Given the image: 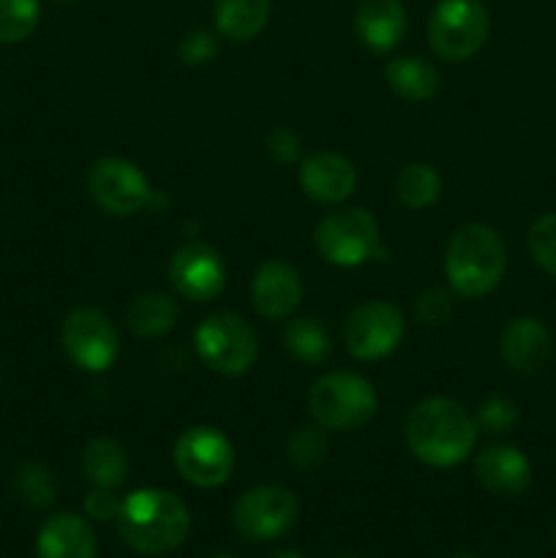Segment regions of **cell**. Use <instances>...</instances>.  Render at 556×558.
Wrapping results in <instances>:
<instances>
[{"label": "cell", "instance_id": "6da1fadb", "mask_svg": "<svg viewBox=\"0 0 556 558\" xmlns=\"http://www.w3.org/2000/svg\"><path fill=\"white\" fill-rule=\"evenodd\" d=\"M407 445L423 463L450 469L467 461L478 439L472 414L450 398H425L407 417Z\"/></svg>", "mask_w": 556, "mask_h": 558}, {"label": "cell", "instance_id": "d4e9b609", "mask_svg": "<svg viewBox=\"0 0 556 558\" xmlns=\"http://www.w3.org/2000/svg\"><path fill=\"white\" fill-rule=\"evenodd\" d=\"M396 194L412 210L431 207L442 194L439 172L431 163H407L396 178Z\"/></svg>", "mask_w": 556, "mask_h": 558}, {"label": "cell", "instance_id": "74e56055", "mask_svg": "<svg viewBox=\"0 0 556 558\" xmlns=\"http://www.w3.org/2000/svg\"><path fill=\"white\" fill-rule=\"evenodd\" d=\"M213 558H238V556H227V554H223V556H213Z\"/></svg>", "mask_w": 556, "mask_h": 558}, {"label": "cell", "instance_id": "603a6c76", "mask_svg": "<svg viewBox=\"0 0 556 558\" xmlns=\"http://www.w3.org/2000/svg\"><path fill=\"white\" fill-rule=\"evenodd\" d=\"M129 330L140 338H161L178 322V305L164 292H145L125 311Z\"/></svg>", "mask_w": 556, "mask_h": 558}, {"label": "cell", "instance_id": "5bb4252c", "mask_svg": "<svg viewBox=\"0 0 556 558\" xmlns=\"http://www.w3.org/2000/svg\"><path fill=\"white\" fill-rule=\"evenodd\" d=\"M251 300L256 314L265 319H289L303 303V278L292 265L281 259H267L251 281Z\"/></svg>", "mask_w": 556, "mask_h": 558}, {"label": "cell", "instance_id": "d590c367", "mask_svg": "<svg viewBox=\"0 0 556 558\" xmlns=\"http://www.w3.org/2000/svg\"><path fill=\"white\" fill-rule=\"evenodd\" d=\"M52 3H60V5H71V3H76V0H52Z\"/></svg>", "mask_w": 556, "mask_h": 558}, {"label": "cell", "instance_id": "7a4b0ae2", "mask_svg": "<svg viewBox=\"0 0 556 558\" xmlns=\"http://www.w3.org/2000/svg\"><path fill=\"white\" fill-rule=\"evenodd\" d=\"M118 532L129 548L145 556H161L180 548L189 537L191 515L183 499L169 490H134L120 501Z\"/></svg>", "mask_w": 556, "mask_h": 558}, {"label": "cell", "instance_id": "4dcf8cb0", "mask_svg": "<svg viewBox=\"0 0 556 558\" xmlns=\"http://www.w3.org/2000/svg\"><path fill=\"white\" fill-rule=\"evenodd\" d=\"M414 311H418V319L423 325H445L452 314V294L442 287L425 289L418 294Z\"/></svg>", "mask_w": 556, "mask_h": 558}, {"label": "cell", "instance_id": "2e32d148", "mask_svg": "<svg viewBox=\"0 0 556 558\" xmlns=\"http://www.w3.org/2000/svg\"><path fill=\"white\" fill-rule=\"evenodd\" d=\"M551 349H554V343H551L548 327L534 316H518L501 330V360L516 374H534V371L543 368L551 357Z\"/></svg>", "mask_w": 556, "mask_h": 558}, {"label": "cell", "instance_id": "f35d334b", "mask_svg": "<svg viewBox=\"0 0 556 558\" xmlns=\"http://www.w3.org/2000/svg\"><path fill=\"white\" fill-rule=\"evenodd\" d=\"M338 558H358V556H338Z\"/></svg>", "mask_w": 556, "mask_h": 558}, {"label": "cell", "instance_id": "8fae6325", "mask_svg": "<svg viewBox=\"0 0 556 558\" xmlns=\"http://www.w3.org/2000/svg\"><path fill=\"white\" fill-rule=\"evenodd\" d=\"M407 332L403 314L385 300H368L358 305L343 322V341L352 357L382 360L398 349Z\"/></svg>", "mask_w": 556, "mask_h": 558}, {"label": "cell", "instance_id": "836d02e7", "mask_svg": "<svg viewBox=\"0 0 556 558\" xmlns=\"http://www.w3.org/2000/svg\"><path fill=\"white\" fill-rule=\"evenodd\" d=\"M85 512L93 521H114L120 512V499L109 488H96L85 496Z\"/></svg>", "mask_w": 556, "mask_h": 558}, {"label": "cell", "instance_id": "8d00e7d4", "mask_svg": "<svg viewBox=\"0 0 556 558\" xmlns=\"http://www.w3.org/2000/svg\"><path fill=\"white\" fill-rule=\"evenodd\" d=\"M450 558H478V556H472V554H458V556H450Z\"/></svg>", "mask_w": 556, "mask_h": 558}, {"label": "cell", "instance_id": "cb8c5ba5", "mask_svg": "<svg viewBox=\"0 0 556 558\" xmlns=\"http://www.w3.org/2000/svg\"><path fill=\"white\" fill-rule=\"evenodd\" d=\"M283 343H287V352L305 365H325L333 354L330 332L319 319H311V316L289 322Z\"/></svg>", "mask_w": 556, "mask_h": 558}, {"label": "cell", "instance_id": "3957f363", "mask_svg": "<svg viewBox=\"0 0 556 558\" xmlns=\"http://www.w3.org/2000/svg\"><path fill=\"white\" fill-rule=\"evenodd\" d=\"M507 245L496 229L467 223L456 229L445 251V276L461 298H485L501 283Z\"/></svg>", "mask_w": 556, "mask_h": 558}, {"label": "cell", "instance_id": "30bf717a", "mask_svg": "<svg viewBox=\"0 0 556 558\" xmlns=\"http://www.w3.org/2000/svg\"><path fill=\"white\" fill-rule=\"evenodd\" d=\"M174 466L196 488H218L234 472V450L218 428L196 425L174 445Z\"/></svg>", "mask_w": 556, "mask_h": 558}, {"label": "cell", "instance_id": "e575fe53", "mask_svg": "<svg viewBox=\"0 0 556 558\" xmlns=\"http://www.w3.org/2000/svg\"><path fill=\"white\" fill-rule=\"evenodd\" d=\"M270 558H303L298 554V550H276V554H270Z\"/></svg>", "mask_w": 556, "mask_h": 558}, {"label": "cell", "instance_id": "d6a6232c", "mask_svg": "<svg viewBox=\"0 0 556 558\" xmlns=\"http://www.w3.org/2000/svg\"><path fill=\"white\" fill-rule=\"evenodd\" d=\"M267 153L276 163H292L298 161L300 156V140L294 131L289 129H273L270 136H267Z\"/></svg>", "mask_w": 556, "mask_h": 558}, {"label": "cell", "instance_id": "f1b7e54d", "mask_svg": "<svg viewBox=\"0 0 556 558\" xmlns=\"http://www.w3.org/2000/svg\"><path fill=\"white\" fill-rule=\"evenodd\" d=\"M527 245L532 259L551 276H556V213H548L532 223Z\"/></svg>", "mask_w": 556, "mask_h": 558}, {"label": "cell", "instance_id": "52a82bcc", "mask_svg": "<svg viewBox=\"0 0 556 558\" xmlns=\"http://www.w3.org/2000/svg\"><path fill=\"white\" fill-rule=\"evenodd\" d=\"M196 352L218 374L240 376L254 365L259 347L243 316L213 314L196 327Z\"/></svg>", "mask_w": 556, "mask_h": 558}, {"label": "cell", "instance_id": "484cf974", "mask_svg": "<svg viewBox=\"0 0 556 558\" xmlns=\"http://www.w3.org/2000/svg\"><path fill=\"white\" fill-rule=\"evenodd\" d=\"M41 22L38 0H0V44H22Z\"/></svg>", "mask_w": 556, "mask_h": 558}, {"label": "cell", "instance_id": "d6986e66", "mask_svg": "<svg viewBox=\"0 0 556 558\" xmlns=\"http://www.w3.org/2000/svg\"><path fill=\"white\" fill-rule=\"evenodd\" d=\"M98 543L90 523L74 512H58L38 529V558H96Z\"/></svg>", "mask_w": 556, "mask_h": 558}, {"label": "cell", "instance_id": "9c48e42d", "mask_svg": "<svg viewBox=\"0 0 556 558\" xmlns=\"http://www.w3.org/2000/svg\"><path fill=\"white\" fill-rule=\"evenodd\" d=\"M60 343L71 363L82 371L112 368L120 357V336L112 319L98 308H74L60 327Z\"/></svg>", "mask_w": 556, "mask_h": 558}, {"label": "cell", "instance_id": "1f68e13d", "mask_svg": "<svg viewBox=\"0 0 556 558\" xmlns=\"http://www.w3.org/2000/svg\"><path fill=\"white\" fill-rule=\"evenodd\" d=\"M218 54V41L210 31H191L180 41V60L189 65H205Z\"/></svg>", "mask_w": 556, "mask_h": 558}, {"label": "cell", "instance_id": "5b68a950", "mask_svg": "<svg viewBox=\"0 0 556 558\" xmlns=\"http://www.w3.org/2000/svg\"><path fill=\"white\" fill-rule=\"evenodd\" d=\"M314 243L319 254L338 267L387 259V251L379 245V223L363 207H349L322 218L314 232Z\"/></svg>", "mask_w": 556, "mask_h": 558}, {"label": "cell", "instance_id": "44dd1931", "mask_svg": "<svg viewBox=\"0 0 556 558\" xmlns=\"http://www.w3.org/2000/svg\"><path fill=\"white\" fill-rule=\"evenodd\" d=\"M216 27L232 41H251L270 20V0H216Z\"/></svg>", "mask_w": 556, "mask_h": 558}, {"label": "cell", "instance_id": "7402d4cb", "mask_svg": "<svg viewBox=\"0 0 556 558\" xmlns=\"http://www.w3.org/2000/svg\"><path fill=\"white\" fill-rule=\"evenodd\" d=\"M385 80L390 90L407 101H428L439 90V71L418 54L390 60L385 69Z\"/></svg>", "mask_w": 556, "mask_h": 558}, {"label": "cell", "instance_id": "ac0fdd59", "mask_svg": "<svg viewBox=\"0 0 556 558\" xmlns=\"http://www.w3.org/2000/svg\"><path fill=\"white\" fill-rule=\"evenodd\" d=\"M407 9L401 0H363L354 16L360 44L374 52H390L407 36Z\"/></svg>", "mask_w": 556, "mask_h": 558}, {"label": "cell", "instance_id": "ba28073f", "mask_svg": "<svg viewBox=\"0 0 556 558\" xmlns=\"http://www.w3.org/2000/svg\"><path fill=\"white\" fill-rule=\"evenodd\" d=\"M300 501L283 485H256L245 490L232 512L234 529L251 543H267L287 534L298 523Z\"/></svg>", "mask_w": 556, "mask_h": 558}, {"label": "cell", "instance_id": "8992f818", "mask_svg": "<svg viewBox=\"0 0 556 558\" xmlns=\"http://www.w3.org/2000/svg\"><path fill=\"white\" fill-rule=\"evenodd\" d=\"M488 31V11L480 0H442L428 20V44L442 60L463 63L480 52Z\"/></svg>", "mask_w": 556, "mask_h": 558}, {"label": "cell", "instance_id": "f546056e", "mask_svg": "<svg viewBox=\"0 0 556 558\" xmlns=\"http://www.w3.org/2000/svg\"><path fill=\"white\" fill-rule=\"evenodd\" d=\"M478 428L485 434H507L518 423V407L505 396H491L488 401L480 403L478 409Z\"/></svg>", "mask_w": 556, "mask_h": 558}, {"label": "cell", "instance_id": "83f0119b", "mask_svg": "<svg viewBox=\"0 0 556 558\" xmlns=\"http://www.w3.org/2000/svg\"><path fill=\"white\" fill-rule=\"evenodd\" d=\"M287 456L294 469H316L327 458V436L322 434V425L314 428H300L289 436Z\"/></svg>", "mask_w": 556, "mask_h": 558}, {"label": "cell", "instance_id": "e0dca14e", "mask_svg": "<svg viewBox=\"0 0 556 558\" xmlns=\"http://www.w3.org/2000/svg\"><path fill=\"white\" fill-rule=\"evenodd\" d=\"M474 472L485 490L496 496H521L532 483V466L518 447L491 445L474 461Z\"/></svg>", "mask_w": 556, "mask_h": 558}, {"label": "cell", "instance_id": "277c9868", "mask_svg": "<svg viewBox=\"0 0 556 558\" xmlns=\"http://www.w3.org/2000/svg\"><path fill=\"white\" fill-rule=\"evenodd\" d=\"M379 398L374 385L358 374L333 371L314 381L309 392V412L327 430H354L376 414Z\"/></svg>", "mask_w": 556, "mask_h": 558}, {"label": "cell", "instance_id": "4fadbf2b", "mask_svg": "<svg viewBox=\"0 0 556 558\" xmlns=\"http://www.w3.org/2000/svg\"><path fill=\"white\" fill-rule=\"evenodd\" d=\"M169 278L172 287L191 303H210L223 292L227 283V265L213 245L185 243L169 259Z\"/></svg>", "mask_w": 556, "mask_h": 558}, {"label": "cell", "instance_id": "7c38bea8", "mask_svg": "<svg viewBox=\"0 0 556 558\" xmlns=\"http://www.w3.org/2000/svg\"><path fill=\"white\" fill-rule=\"evenodd\" d=\"M93 202L109 216H134L150 202L153 191L136 163L125 158H98L87 172Z\"/></svg>", "mask_w": 556, "mask_h": 558}, {"label": "cell", "instance_id": "ffe728a7", "mask_svg": "<svg viewBox=\"0 0 556 558\" xmlns=\"http://www.w3.org/2000/svg\"><path fill=\"white\" fill-rule=\"evenodd\" d=\"M82 472L96 488H120L129 477V456L123 445L109 436H96L82 450Z\"/></svg>", "mask_w": 556, "mask_h": 558}, {"label": "cell", "instance_id": "4316f807", "mask_svg": "<svg viewBox=\"0 0 556 558\" xmlns=\"http://www.w3.org/2000/svg\"><path fill=\"white\" fill-rule=\"evenodd\" d=\"M16 494L25 505L36 507V510H44L55 501V494H58V485H55L52 472L41 463H25V466L16 469Z\"/></svg>", "mask_w": 556, "mask_h": 558}, {"label": "cell", "instance_id": "9a60e30c", "mask_svg": "<svg viewBox=\"0 0 556 558\" xmlns=\"http://www.w3.org/2000/svg\"><path fill=\"white\" fill-rule=\"evenodd\" d=\"M298 180L309 199L319 202V205H338L347 196H352L354 185H358V172H354L349 158L330 150H319L303 158Z\"/></svg>", "mask_w": 556, "mask_h": 558}]
</instances>
